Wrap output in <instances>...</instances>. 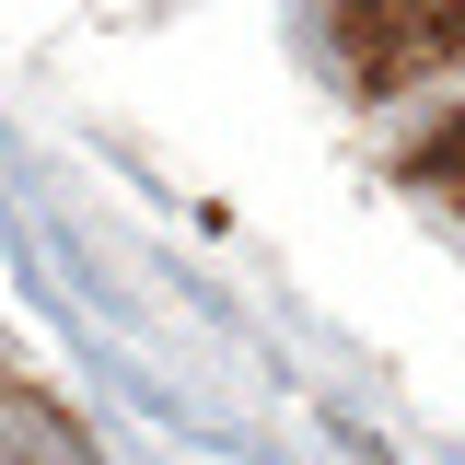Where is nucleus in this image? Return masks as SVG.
Wrapping results in <instances>:
<instances>
[{
  "instance_id": "obj_3",
  "label": "nucleus",
  "mask_w": 465,
  "mask_h": 465,
  "mask_svg": "<svg viewBox=\"0 0 465 465\" xmlns=\"http://www.w3.org/2000/svg\"><path fill=\"white\" fill-rule=\"evenodd\" d=\"M407 174H419V186H442V198H465V116H454V128H442V140H430Z\"/></svg>"
},
{
  "instance_id": "obj_2",
  "label": "nucleus",
  "mask_w": 465,
  "mask_h": 465,
  "mask_svg": "<svg viewBox=\"0 0 465 465\" xmlns=\"http://www.w3.org/2000/svg\"><path fill=\"white\" fill-rule=\"evenodd\" d=\"M0 465H94V442H82V419H70L58 396L0 384Z\"/></svg>"
},
{
  "instance_id": "obj_1",
  "label": "nucleus",
  "mask_w": 465,
  "mask_h": 465,
  "mask_svg": "<svg viewBox=\"0 0 465 465\" xmlns=\"http://www.w3.org/2000/svg\"><path fill=\"white\" fill-rule=\"evenodd\" d=\"M465 47V0H349V58L361 82H407Z\"/></svg>"
}]
</instances>
